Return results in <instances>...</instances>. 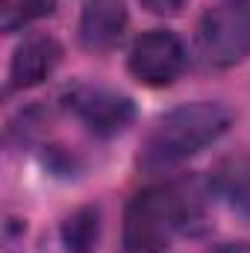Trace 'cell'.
Returning <instances> with one entry per match:
<instances>
[{"label":"cell","mask_w":250,"mask_h":253,"mask_svg":"<svg viewBox=\"0 0 250 253\" xmlns=\"http://www.w3.org/2000/svg\"><path fill=\"white\" fill-rule=\"evenodd\" d=\"M233 124V109L218 100H194L162 115L141 144V162L147 168L177 165L203 147L215 144Z\"/></svg>","instance_id":"cell-1"},{"label":"cell","mask_w":250,"mask_h":253,"mask_svg":"<svg viewBox=\"0 0 250 253\" xmlns=\"http://www.w3.org/2000/svg\"><path fill=\"white\" fill-rule=\"evenodd\" d=\"M191 221V203L177 186L141 189L124 212V248L129 253H159Z\"/></svg>","instance_id":"cell-2"},{"label":"cell","mask_w":250,"mask_h":253,"mask_svg":"<svg viewBox=\"0 0 250 253\" xmlns=\"http://www.w3.org/2000/svg\"><path fill=\"white\" fill-rule=\"evenodd\" d=\"M197 56L209 68H230L250 56V3L227 0L197 24Z\"/></svg>","instance_id":"cell-3"},{"label":"cell","mask_w":250,"mask_h":253,"mask_svg":"<svg viewBox=\"0 0 250 253\" xmlns=\"http://www.w3.org/2000/svg\"><path fill=\"white\" fill-rule=\"evenodd\" d=\"M126 68L141 85H171L186 68V47L171 30H150L132 44Z\"/></svg>","instance_id":"cell-4"},{"label":"cell","mask_w":250,"mask_h":253,"mask_svg":"<svg viewBox=\"0 0 250 253\" xmlns=\"http://www.w3.org/2000/svg\"><path fill=\"white\" fill-rule=\"evenodd\" d=\"M68 103L83 124L94 135H103V138L126 129L135 118L132 100L118 91H109V88H77V91H71Z\"/></svg>","instance_id":"cell-5"},{"label":"cell","mask_w":250,"mask_h":253,"mask_svg":"<svg viewBox=\"0 0 250 253\" xmlns=\"http://www.w3.org/2000/svg\"><path fill=\"white\" fill-rule=\"evenodd\" d=\"M62 62V44L47 33L27 36L18 47L9 65V83L12 88H33L44 83Z\"/></svg>","instance_id":"cell-6"},{"label":"cell","mask_w":250,"mask_h":253,"mask_svg":"<svg viewBox=\"0 0 250 253\" xmlns=\"http://www.w3.org/2000/svg\"><path fill=\"white\" fill-rule=\"evenodd\" d=\"M126 30V6L124 0H85L80 12V44L91 53L112 50Z\"/></svg>","instance_id":"cell-7"},{"label":"cell","mask_w":250,"mask_h":253,"mask_svg":"<svg viewBox=\"0 0 250 253\" xmlns=\"http://www.w3.org/2000/svg\"><path fill=\"white\" fill-rule=\"evenodd\" d=\"M209 186L224 200H230L233 209L250 218V156L239 153V156L221 159L209 174Z\"/></svg>","instance_id":"cell-8"},{"label":"cell","mask_w":250,"mask_h":253,"mask_svg":"<svg viewBox=\"0 0 250 253\" xmlns=\"http://www.w3.org/2000/svg\"><path fill=\"white\" fill-rule=\"evenodd\" d=\"M100 242V209L80 206L62 221V245L68 253H94Z\"/></svg>","instance_id":"cell-9"},{"label":"cell","mask_w":250,"mask_h":253,"mask_svg":"<svg viewBox=\"0 0 250 253\" xmlns=\"http://www.w3.org/2000/svg\"><path fill=\"white\" fill-rule=\"evenodd\" d=\"M15 3L24 9L27 21L30 18H44V15H50L56 9V0H15Z\"/></svg>","instance_id":"cell-10"},{"label":"cell","mask_w":250,"mask_h":253,"mask_svg":"<svg viewBox=\"0 0 250 253\" xmlns=\"http://www.w3.org/2000/svg\"><path fill=\"white\" fill-rule=\"evenodd\" d=\"M138 3L153 15H177L186 6V0H138Z\"/></svg>","instance_id":"cell-11"},{"label":"cell","mask_w":250,"mask_h":253,"mask_svg":"<svg viewBox=\"0 0 250 253\" xmlns=\"http://www.w3.org/2000/svg\"><path fill=\"white\" fill-rule=\"evenodd\" d=\"M206 253H250V245H245V242H224V245H218V248H212Z\"/></svg>","instance_id":"cell-12"},{"label":"cell","mask_w":250,"mask_h":253,"mask_svg":"<svg viewBox=\"0 0 250 253\" xmlns=\"http://www.w3.org/2000/svg\"><path fill=\"white\" fill-rule=\"evenodd\" d=\"M239 3H248V0H239Z\"/></svg>","instance_id":"cell-13"}]
</instances>
